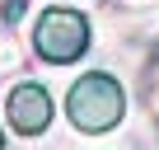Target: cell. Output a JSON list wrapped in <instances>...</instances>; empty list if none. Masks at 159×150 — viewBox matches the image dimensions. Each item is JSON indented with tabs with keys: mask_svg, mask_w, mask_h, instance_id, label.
<instances>
[{
	"mask_svg": "<svg viewBox=\"0 0 159 150\" xmlns=\"http://www.w3.org/2000/svg\"><path fill=\"white\" fill-rule=\"evenodd\" d=\"M122 113H126V94H122V85L112 80V75H103V70L80 75V80L70 85V94H66V117L80 131H89V136L112 131L122 122Z\"/></svg>",
	"mask_w": 159,
	"mask_h": 150,
	"instance_id": "obj_1",
	"label": "cell"
},
{
	"mask_svg": "<svg viewBox=\"0 0 159 150\" xmlns=\"http://www.w3.org/2000/svg\"><path fill=\"white\" fill-rule=\"evenodd\" d=\"M89 19L84 14H75V10H66V5H52V10H42L38 14V24H33V52L47 61V66H70V61H80L89 52Z\"/></svg>",
	"mask_w": 159,
	"mask_h": 150,
	"instance_id": "obj_2",
	"label": "cell"
},
{
	"mask_svg": "<svg viewBox=\"0 0 159 150\" xmlns=\"http://www.w3.org/2000/svg\"><path fill=\"white\" fill-rule=\"evenodd\" d=\"M5 117H10V127H14L19 136H42V131L52 127V94H47L42 85L24 80V85L10 89V99H5Z\"/></svg>",
	"mask_w": 159,
	"mask_h": 150,
	"instance_id": "obj_3",
	"label": "cell"
},
{
	"mask_svg": "<svg viewBox=\"0 0 159 150\" xmlns=\"http://www.w3.org/2000/svg\"><path fill=\"white\" fill-rule=\"evenodd\" d=\"M0 150H5V136H0Z\"/></svg>",
	"mask_w": 159,
	"mask_h": 150,
	"instance_id": "obj_4",
	"label": "cell"
}]
</instances>
